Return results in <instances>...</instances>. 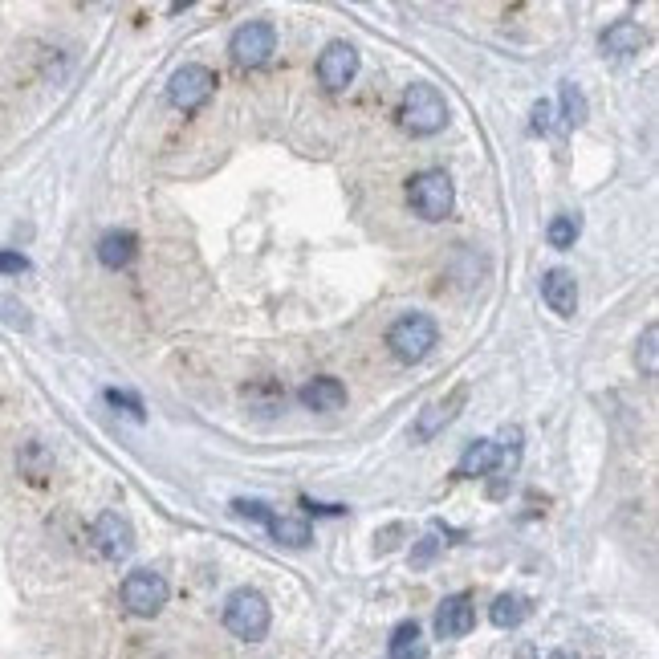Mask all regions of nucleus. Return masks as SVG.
I'll return each instance as SVG.
<instances>
[{
  "label": "nucleus",
  "mask_w": 659,
  "mask_h": 659,
  "mask_svg": "<svg viewBox=\"0 0 659 659\" xmlns=\"http://www.w3.org/2000/svg\"><path fill=\"white\" fill-rule=\"evenodd\" d=\"M90 542H94V550H98L106 562H123V558H131V550H135V529H131V521H127L123 513L106 509V513L94 521V529H90Z\"/></svg>",
  "instance_id": "nucleus-9"
},
{
  "label": "nucleus",
  "mask_w": 659,
  "mask_h": 659,
  "mask_svg": "<svg viewBox=\"0 0 659 659\" xmlns=\"http://www.w3.org/2000/svg\"><path fill=\"white\" fill-rule=\"evenodd\" d=\"M407 200L411 208L424 216V220H448L452 216V204H456V188H452V179L444 171H419L411 179V188H407Z\"/></svg>",
  "instance_id": "nucleus-4"
},
{
  "label": "nucleus",
  "mask_w": 659,
  "mask_h": 659,
  "mask_svg": "<svg viewBox=\"0 0 659 659\" xmlns=\"http://www.w3.org/2000/svg\"><path fill=\"white\" fill-rule=\"evenodd\" d=\"M436 342H440V326H436L428 314H403V318L387 330L391 354L399 358V363H407V367L424 363V358L436 350Z\"/></svg>",
  "instance_id": "nucleus-3"
},
{
  "label": "nucleus",
  "mask_w": 659,
  "mask_h": 659,
  "mask_svg": "<svg viewBox=\"0 0 659 659\" xmlns=\"http://www.w3.org/2000/svg\"><path fill=\"white\" fill-rule=\"evenodd\" d=\"M436 546H440L436 537H424V546H419V554H415V566H424V562H428V558L436 554Z\"/></svg>",
  "instance_id": "nucleus-29"
},
{
  "label": "nucleus",
  "mask_w": 659,
  "mask_h": 659,
  "mask_svg": "<svg viewBox=\"0 0 659 659\" xmlns=\"http://www.w3.org/2000/svg\"><path fill=\"white\" fill-rule=\"evenodd\" d=\"M0 273H29V257L5 249V253H0Z\"/></svg>",
  "instance_id": "nucleus-28"
},
{
  "label": "nucleus",
  "mask_w": 659,
  "mask_h": 659,
  "mask_svg": "<svg viewBox=\"0 0 659 659\" xmlns=\"http://www.w3.org/2000/svg\"><path fill=\"white\" fill-rule=\"evenodd\" d=\"M399 123H403V131H411V135H436V131H444L448 106H444L440 90L428 86V82L407 86V90H403V102H399Z\"/></svg>",
  "instance_id": "nucleus-2"
},
{
  "label": "nucleus",
  "mask_w": 659,
  "mask_h": 659,
  "mask_svg": "<svg viewBox=\"0 0 659 659\" xmlns=\"http://www.w3.org/2000/svg\"><path fill=\"white\" fill-rule=\"evenodd\" d=\"M655 342H659V326H647V330H643V346H639L643 375H655V371H659V363H655Z\"/></svg>",
  "instance_id": "nucleus-24"
},
{
  "label": "nucleus",
  "mask_w": 659,
  "mask_h": 659,
  "mask_svg": "<svg viewBox=\"0 0 659 659\" xmlns=\"http://www.w3.org/2000/svg\"><path fill=\"white\" fill-rule=\"evenodd\" d=\"M476 623V611H472V594H448L440 611H436V635L440 639H464Z\"/></svg>",
  "instance_id": "nucleus-12"
},
{
  "label": "nucleus",
  "mask_w": 659,
  "mask_h": 659,
  "mask_svg": "<svg viewBox=\"0 0 659 659\" xmlns=\"http://www.w3.org/2000/svg\"><path fill=\"white\" fill-rule=\"evenodd\" d=\"M0 322L13 326V330H29V326H33L29 310L17 302V297H5V293H0Z\"/></svg>",
  "instance_id": "nucleus-23"
},
{
  "label": "nucleus",
  "mask_w": 659,
  "mask_h": 659,
  "mask_svg": "<svg viewBox=\"0 0 659 659\" xmlns=\"http://www.w3.org/2000/svg\"><path fill=\"white\" fill-rule=\"evenodd\" d=\"M493 468H501V444L493 440H472L456 464V476H489Z\"/></svg>",
  "instance_id": "nucleus-16"
},
{
  "label": "nucleus",
  "mask_w": 659,
  "mask_h": 659,
  "mask_svg": "<svg viewBox=\"0 0 659 659\" xmlns=\"http://www.w3.org/2000/svg\"><path fill=\"white\" fill-rule=\"evenodd\" d=\"M525 615H529V603L521 594H497L493 598V607H489V619H493V627H521L525 623Z\"/></svg>",
  "instance_id": "nucleus-20"
},
{
  "label": "nucleus",
  "mask_w": 659,
  "mask_h": 659,
  "mask_svg": "<svg viewBox=\"0 0 659 659\" xmlns=\"http://www.w3.org/2000/svg\"><path fill=\"white\" fill-rule=\"evenodd\" d=\"M17 468H21V476L25 481H45V476L53 472V456H49V448L45 444H37V440H29V444H21V452H17Z\"/></svg>",
  "instance_id": "nucleus-19"
},
{
  "label": "nucleus",
  "mask_w": 659,
  "mask_h": 659,
  "mask_svg": "<svg viewBox=\"0 0 659 659\" xmlns=\"http://www.w3.org/2000/svg\"><path fill=\"white\" fill-rule=\"evenodd\" d=\"M354 74H358V49L350 41H330L318 57V82L338 94L354 82Z\"/></svg>",
  "instance_id": "nucleus-10"
},
{
  "label": "nucleus",
  "mask_w": 659,
  "mask_h": 659,
  "mask_svg": "<svg viewBox=\"0 0 659 659\" xmlns=\"http://www.w3.org/2000/svg\"><path fill=\"white\" fill-rule=\"evenodd\" d=\"M106 403H114V407H127V415L143 419V403H139L135 395H127V391H106Z\"/></svg>",
  "instance_id": "nucleus-27"
},
{
  "label": "nucleus",
  "mask_w": 659,
  "mask_h": 659,
  "mask_svg": "<svg viewBox=\"0 0 659 659\" xmlns=\"http://www.w3.org/2000/svg\"><path fill=\"white\" fill-rule=\"evenodd\" d=\"M578 236H582V220L578 216H554L550 228H546V241L554 249H574Z\"/></svg>",
  "instance_id": "nucleus-22"
},
{
  "label": "nucleus",
  "mask_w": 659,
  "mask_h": 659,
  "mask_svg": "<svg viewBox=\"0 0 659 659\" xmlns=\"http://www.w3.org/2000/svg\"><path fill=\"white\" fill-rule=\"evenodd\" d=\"M550 659H578V655H570V651H554Z\"/></svg>",
  "instance_id": "nucleus-30"
},
{
  "label": "nucleus",
  "mask_w": 659,
  "mask_h": 659,
  "mask_svg": "<svg viewBox=\"0 0 659 659\" xmlns=\"http://www.w3.org/2000/svg\"><path fill=\"white\" fill-rule=\"evenodd\" d=\"M297 399H302L310 411H338L346 403V387L338 379H330V375H318V379H310L302 391H297Z\"/></svg>",
  "instance_id": "nucleus-15"
},
{
  "label": "nucleus",
  "mask_w": 659,
  "mask_h": 659,
  "mask_svg": "<svg viewBox=\"0 0 659 659\" xmlns=\"http://www.w3.org/2000/svg\"><path fill=\"white\" fill-rule=\"evenodd\" d=\"M167 578L159 570H131L123 578V607L139 619H151L167 607Z\"/></svg>",
  "instance_id": "nucleus-7"
},
{
  "label": "nucleus",
  "mask_w": 659,
  "mask_h": 659,
  "mask_svg": "<svg viewBox=\"0 0 659 659\" xmlns=\"http://www.w3.org/2000/svg\"><path fill=\"white\" fill-rule=\"evenodd\" d=\"M558 102H562V127H582L586 123V114H590V106H586V94H582V86L578 82H562L558 86Z\"/></svg>",
  "instance_id": "nucleus-21"
},
{
  "label": "nucleus",
  "mask_w": 659,
  "mask_h": 659,
  "mask_svg": "<svg viewBox=\"0 0 659 659\" xmlns=\"http://www.w3.org/2000/svg\"><path fill=\"white\" fill-rule=\"evenodd\" d=\"M232 509L241 513V517H249V521H261V525L269 529L273 542L285 546V550H306V546L314 542V529H310L302 517H281V513H273V509L261 505V501H232Z\"/></svg>",
  "instance_id": "nucleus-5"
},
{
  "label": "nucleus",
  "mask_w": 659,
  "mask_h": 659,
  "mask_svg": "<svg viewBox=\"0 0 659 659\" xmlns=\"http://www.w3.org/2000/svg\"><path fill=\"white\" fill-rule=\"evenodd\" d=\"M464 399H468V391H464V387H456L448 399H436V403H428L424 411H419V419H415V432H411V436H415L419 444L436 440V436H440V432L452 424V419H456V411L464 407Z\"/></svg>",
  "instance_id": "nucleus-11"
},
{
  "label": "nucleus",
  "mask_w": 659,
  "mask_h": 659,
  "mask_svg": "<svg viewBox=\"0 0 659 659\" xmlns=\"http://www.w3.org/2000/svg\"><path fill=\"white\" fill-rule=\"evenodd\" d=\"M387 659H428V643H424V631H419L415 619H407V623H399L391 631Z\"/></svg>",
  "instance_id": "nucleus-17"
},
{
  "label": "nucleus",
  "mask_w": 659,
  "mask_h": 659,
  "mask_svg": "<svg viewBox=\"0 0 659 659\" xmlns=\"http://www.w3.org/2000/svg\"><path fill=\"white\" fill-rule=\"evenodd\" d=\"M135 253H139V241H135L131 232H123V228H110L102 241H98V261L106 269H127L135 261Z\"/></svg>",
  "instance_id": "nucleus-14"
},
{
  "label": "nucleus",
  "mask_w": 659,
  "mask_h": 659,
  "mask_svg": "<svg viewBox=\"0 0 659 659\" xmlns=\"http://www.w3.org/2000/svg\"><path fill=\"white\" fill-rule=\"evenodd\" d=\"M212 90H216V74H212L208 66H200V62H188V66H179V70L171 74V82H167V102H171L175 110H184V114H196V110L212 98Z\"/></svg>",
  "instance_id": "nucleus-6"
},
{
  "label": "nucleus",
  "mask_w": 659,
  "mask_h": 659,
  "mask_svg": "<svg viewBox=\"0 0 659 659\" xmlns=\"http://www.w3.org/2000/svg\"><path fill=\"white\" fill-rule=\"evenodd\" d=\"M643 29L635 25V21H615V25H607L603 29V49L611 53V57H631V53H639L643 49Z\"/></svg>",
  "instance_id": "nucleus-18"
},
{
  "label": "nucleus",
  "mask_w": 659,
  "mask_h": 659,
  "mask_svg": "<svg viewBox=\"0 0 659 659\" xmlns=\"http://www.w3.org/2000/svg\"><path fill=\"white\" fill-rule=\"evenodd\" d=\"M501 440H505L501 464H517V456H521V428H517V424H513V428H505V432H501Z\"/></svg>",
  "instance_id": "nucleus-25"
},
{
  "label": "nucleus",
  "mask_w": 659,
  "mask_h": 659,
  "mask_svg": "<svg viewBox=\"0 0 659 659\" xmlns=\"http://www.w3.org/2000/svg\"><path fill=\"white\" fill-rule=\"evenodd\" d=\"M228 53H232V62H236V66L257 70V66H265L269 57L277 53V29H273L269 21H245L241 29L232 33Z\"/></svg>",
  "instance_id": "nucleus-8"
},
{
  "label": "nucleus",
  "mask_w": 659,
  "mask_h": 659,
  "mask_svg": "<svg viewBox=\"0 0 659 659\" xmlns=\"http://www.w3.org/2000/svg\"><path fill=\"white\" fill-rule=\"evenodd\" d=\"M550 118H554V106H550V102H537V106H533V131H537V135H554V123H550Z\"/></svg>",
  "instance_id": "nucleus-26"
},
{
  "label": "nucleus",
  "mask_w": 659,
  "mask_h": 659,
  "mask_svg": "<svg viewBox=\"0 0 659 659\" xmlns=\"http://www.w3.org/2000/svg\"><path fill=\"white\" fill-rule=\"evenodd\" d=\"M542 297H546V306L558 314V318H574L578 310V281L570 269H550L542 277Z\"/></svg>",
  "instance_id": "nucleus-13"
},
{
  "label": "nucleus",
  "mask_w": 659,
  "mask_h": 659,
  "mask_svg": "<svg viewBox=\"0 0 659 659\" xmlns=\"http://www.w3.org/2000/svg\"><path fill=\"white\" fill-rule=\"evenodd\" d=\"M269 623H273V611H269V598L261 590H232L228 594V603H224V627L236 635V639H245V643H261L269 635Z\"/></svg>",
  "instance_id": "nucleus-1"
}]
</instances>
